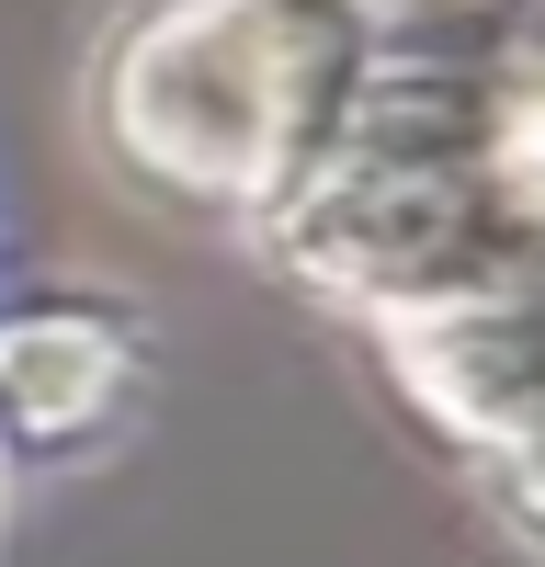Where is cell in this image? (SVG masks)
<instances>
[{"label":"cell","mask_w":545,"mask_h":567,"mask_svg":"<svg viewBox=\"0 0 545 567\" xmlns=\"http://www.w3.org/2000/svg\"><path fill=\"white\" fill-rule=\"evenodd\" d=\"M363 45L341 0H171L125 45L114 80V136L182 194L261 205L318 159Z\"/></svg>","instance_id":"cell-1"}]
</instances>
